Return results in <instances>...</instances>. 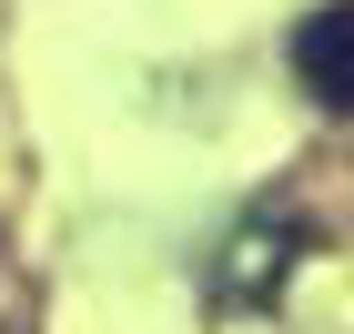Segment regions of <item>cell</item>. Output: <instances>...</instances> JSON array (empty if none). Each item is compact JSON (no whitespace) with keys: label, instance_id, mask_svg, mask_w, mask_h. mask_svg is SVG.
Masks as SVG:
<instances>
[{"label":"cell","instance_id":"6da1fadb","mask_svg":"<svg viewBox=\"0 0 354 334\" xmlns=\"http://www.w3.org/2000/svg\"><path fill=\"white\" fill-rule=\"evenodd\" d=\"M294 82L314 91L324 111H354V0L304 10V30H294Z\"/></svg>","mask_w":354,"mask_h":334}]
</instances>
